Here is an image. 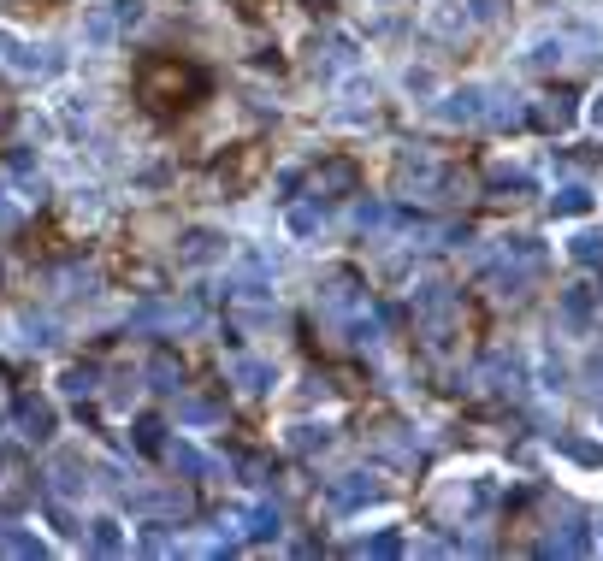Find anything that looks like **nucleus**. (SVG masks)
<instances>
[{
  "label": "nucleus",
  "mask_w": 603,
  "mask_h": 561,
  "mask_svg": "<svg viewBox=\"0 0 603 561\" xmlns=\"http://www.w3.org/2000/svg\"><path fill=\"white\" fill-rule=\"evenodd\" d=\"M598 302H603V290H598Z\"/></svg>",
  "instance_id": "34"
},
{
  "label": "nucleus",
  "mask_w": 603,
  "mask_h": 561,
  "mask_svg": "<svg viewBox=\"0 0 603 561\" xmlns=\"http://www.w3.org/2000/svg\"><path fill=\"white\" fill-rule=\"evenodd\" d=\"M36 497V479H30V467L24 461H0V514H18V508H30Z\"/></svg>",
  "instance_id": "3"
},
{
  "label": "nucleus",
  "mask_w": 603,
  "mask_h": 561,
  "mask_svg": "<svg viewBox=\"0 0 603 561\" xmlns=\"http://www.w3.org/2000/svg\"><path fill=\"white\" fill-rule=\"evenodd\" d=\"M556 319H562V331H586L592 325V290H562V302H556Z\"/></svg>",
  "instance_id": "6"
},
{
  "label": "nucleus",
  "mask_w": 603,
  "mask_h": 561,
  "mask_svg": "<svg viewBox=\"0 0 603 561\" xmlns=\"http://www.w3.org/2000/svg\"><path fill=\"white\" fill-rule=\"evenodd\" d=\"M136 443H142V449H160V426H154V420H142V426H136Z\"/></svg>",
  "instance_id": "29"
},
{
  "label": "nucleus",
  "mask_w": 603,
  "mask_h": 561,
  "mask_svg": "<svg viewBox=\"0 0 603 561\" xmlns=\"http://www.w3.org/2000/svg\"><path fill=\"white\" fill-rule=\"evenodd\" d=\"M0 556H24V561H36V556H42V544H36L30 532H18V526H0Z\"/></svg>",
  "instance_id": "14"
},
{
  "label": "nucleus",
  "mask_w": 603,
  "mask_h": 561,
  "mask_svg": "<svg viewBox=\"0 0 603 561\" xmlns=\"http://www.w3.org/2000/svg\"><path fill=\"white\" fill-rule=\"evenodd\" d=\"M231 384H237L243 396H261V390L272 384V367L267 361H255V355H237V361H231Z\"/></svg>",
  "instance_id": "8"
},
{
  "label": "nucleus",
  "mask_w": 603,
  "mask_h": 561,
  "mask_svg": "<svg viewBox=\"0 0 603 561\" xmlns=\"http://www.w3.org/2000/svg\"><path fill=\"white\" fill-rule=\"evenodd\" d=\"M586 378H592V384H603V349L592 355V361H586Z\"/></svg>",
  "instance_id": "31"
},
{
  "label": "nucleus",
  "mask_w": 603,
  "mask_h": 561,
  "mask_svg": "<svg viewBox=\"0 0 603 561\" xmlns=\"http://www.w3.org/2000/svg\"><path fill=\"white\" fill-rule=\"evenodd\" d=\"M225 254V237L219 231H190L184 243H178V260L184 266H207V260H219Z\"/></svg>",
  "instance_id": "7"
},
{
  "label": "nucleus",
  "mask_w": 603,
  "mask_h": 561,
  "mask_svg": "<svg viewBox=\"0 0 603 561\" xmlns=\"http://www.w3.org/2000/svg\"><path fill=\"white\" fill-rule=\"evenodd\" d=\"M172 467H184V473H201V455H196V449H184V443H178V449H172Z\"/></svg>",
  "instance_id": "28"
},
{
  "label": "nucleus",
  "mask_w": 603,
  "mask_h": 561,
  "mask_svg": "<svg viewBox=\"0 0 603 561\" xmlns=\"http://www.w3.org/2000/svg\"><path fill=\"white\" fill-rule=\"evenodd\" d=\"M580 550H586V526H574V520L544 544V556H580Z\"/></svg>",
  "instance_id": "16"
},
{
  "label": "nucleus",
  "mask_w": 603,
  "mask_h": 561,
  "mask_svg": "<svg viewBox=\"0 0 603 561\" xmlns=\"http://www.w3.org/2000/svg\"><path fill=\"white\" fill-rule=\"evenodd\" d=\"M66 390H77V396H83V390H95V373H89V367H71V373H66Z\"/></svg>",
  "instance_id": "27"
},
{
  "label": "nucleus",
  "mask_w": 603,
  "mask_h": 561,
  "mask_svg": "<svg viewBox=\"0 0 603 561\" xmlns=\"http://www.w3.org/2000/svg\"><path fill=\"white\" fill-rule=\"evenodd\" d=\"M379 491H385V485H379L373 473H343V479H332L326 497H332V508H361V502H373Z\"/></svg>",
  "instance_id": "4"
},
{
  "label": "nucleus",
  "mask_w": 603,
  "mask_h": 561,
  "mask_svg": "<svg viewBox=\"0 0 603 561\" xmlns=\"http://www.w3.org/2000/svg\"><path fill=\"white\" fill-rule=\"evenodd\" d=\"M213 414H219L213 402H184V420H213Z\"/></svg>",
  "instance_id": "30"
},
{
  "label": "nucleus",
  "mask_w": 603,
  "mask_h": 561,
  "mask_svg": "<svg viewBox=\"0 0 603 561\" xmlns=\"http://www.w3.org/2000/svg\"><path fill=\"white\" fill-rule=\"evenodd\" d=\"M462 24H468V12H456V6L450 12H432V30H444V36H456Z\"/></svg>",
  "instance_id": "26"
},
{
  "label": "nucleus",
  "mask_w": 603,
  "mask_h": 561,
  "mask_svg": "<svg viewBox=\"0 0 603 561\" xmlns=\"http://www.w3.org/2000/svg\"><path fill=\"white\" fill-rule=\"evenodd\" d=\"M438 119H444V125H473V119H485V89H462V95H444Z\"/></svg>",
  "instance_id": "5"
},
{
  "label": "nucleus",
  "mask_w": 603,
  "mask_h": 561,
  "mask_svg": "<svg viewBox=\"0 0 603 561\" xmlns=\"http://www.w3.org/2000/svg\"><path fill=\"white\" fill-rule=\"evenodd\" d=\"M568 254H574V260H586V266H598V260H603V237H598V231H580V237L568 243Z\"/></svg>",
  "instance_id": "21"
},
{
  "label": "nucleus",
  "mask_w": 603,
  "mask_h": 561,
  "mask_svg": "<svg viewBox=\"0 0 603 561\" xmlns=\"http://www.w3.org/2000/svg\"><path fill=\"white\" fill-rule=\"evenodd\" d=\"M0 65H6V71H18V77H30V71H48V60H42L36 48H24V42H12L6 30H0Z\"/></svg>",
  "instance_id": "10"
},
{
  "label": "nucleus",
  "mask_w": 603,
  "mask_h": 561,
  "mask_svg": "<svg viewBox=\"0 0 603 561\" xmlns=\"http://www.w3.org/2000/svg\"><path fill=\"white\" fill-rule=\"evenodd\" d=\"M592 207V189L586 184H562L556 189V213H586Z\"/></svg>",
  "instance_id": "18"
},
{
  "label": "nucleus",
  "mask_w": 603,
  "mask_h": 561,
  "mask_svg": "<svg viewBox=\"0 0 603 561\" xmlns=\"http://www.w3.org/2000/svg\"><path fill=\"white\" fill-rule=\"evenodd\" d=\"M527 296V266L521 272H491V302H521Z\"/></svg>",
  "instance_id": "12"
},
{
  "label": "nucleus",
  "mask_w": 603,
  "mask_h": 561,
  "mask_svg": "<svg viewBox=\"0 0 603 561\" xmlns=\"http://www.w3.org/2000/svg\"><path fill=\"white\" fill-rule=\"evenodd\" d=\"M77 485H83V461L77 455H60L54 461V491H77Z\"/></svg>",
  "instance_id": "20"
},
{
  "label": "nucleus",
  "mask_w": 603,
  "mask_h": 561,
  "mask_svg": "<svg viewBox=\"0 0 603 561\" xmlns=\"http://www.w3.org/2000/svg\"><path fill=\"white\" fill-rule=\"evenodd\" d=\"M308 195L314 201H343V195H355V160H320L314 172H308Z\"/></svg>",
  "instance_id": "2"
},
{
  "label": "nucleus",
  "mask_w": 603,
  "mask_h": 561,
  "mask_svg": "<svg viewBox=\"0 0 603 561\" xmlns=\"http://www.w3.org/2000/svg\"><path fill=\"white\" fill-rule=\"evenodd\" d=\"M290 443H296V449L308 455V449H326L332 437H326V426H296V437H290Z\"/></svg>",
  "instance_id": "24"
},
{
  "label": "nucleus",
  "mask_w": 603,
  "mask_h": 561,
  "mask_svg": "<svg viewBox=\"0 0 603 561\" xmlns=\"http://www.w3.org/2000/svg\"><path fill=\"white\" fill-rule=\"evenodd\" d=\"M243 532H249V538H272V532H278V508H249V514H243Z\"/></svg>",
  "instance_id": "19"
},
{
  "label": "nucleus",
  "mask_w": 603,
  "mask_h": 561,
  "mask_svg": "<svg viewBox=\"0 0 603 561\" xmlns=\"http://www.w3.org/2000/svg\"><path fill=\"white\" fill-rule=\"evenodd\" d=\"M592 119H598V130H603V95H598V101H592Z\"/></svg>",
  "instance_id": "32"
},
{
  "label": "nucleus",
  "mask_w": 603,
  "mask_h": 561,
  "mask_svg": "<svg viewBox=\"0 0 603 561\" xmlns=\"http://www.w3.org/2000/svg\"><path fill=\"white\" fill-rule=\"evenodd\" d=\"M533 119H538L544 130H568V125H574V95H568V89L544 95V101L533 107Z\"/></svg>",
  "instance_id": "9"
},
{
  "label": "nucleus",
  "mask_w": 603,
  "mask_h": 561,
  "mask_svg": "<svg viewBox=\"0 0 603 561\" xmlns=\"http://www.w3.org/2000/svg\"><path fill=\"white\" fill-rule=\"evenodd\" d=\"M562 455H574V461H586V467H603V449L586 443V437H562Z\"/></svg>",
  "instance_id": "23"
},
{
  "label": "nucleus",
  "mask_w": 603,
  "mask_h": 561,
  "mask_svg": "<svg viewBox=\"0 0 603 561\" xmlns=\"http://www.w3.org/2000/svg\"><path fill=\"white\" fill-rule=\"evenodd\" d=\"M89 550H95V556H119V550H125V532H119V520H95V532H89Z\"/></svg>",
  "instance_id": "13"
},
{
  "label": "nucleus",
  "mask_w": 603,
  "mask_h": 561,
  "mask_svg": "<svg viewBox=\"0 0 603 561\" xmlns=\"http://www.w3.org/2000/svg\"><path fill=\"white\" fill-rule=\"evenodd\" d=\"M136 95L154 113H178V107H190L201 95V77H196V65H184V60H148L136 71Z\"/></svg>",
  "instance_id": "1"
},
{
  "label": "nucleus",
  "mask_w": 603,
  "mask_h": 561,
  "mask_svg": "<svg viewBox=\"0 0 603 561\" xmlns=\"http://www.w3.org/2000/svg\"><path fill=\"white\" fill-rule=\"evenodd\" d=\"M485 119H491V125H521V101H515V95H497V101L485 107Z\"/></svg>",
  "instance_id": "22"
},
{
  "label": "nucleus",
  "mask_w": 603,
  "mask_h": 561,
  "mask_svg": "<svg viewBox=\"0 0 603 561\" xmlns=\"http://www.w3.org/2000/svg\"><path fill=\"white\" fill-rule=\"evenodd\" d=\"M402 544L391 538V532H379V538H367V544H355V556H397Z\"/></svg>",
  "instance_id": "25"
},
{
  "label": "nucleus",
  "mask_w": 603,
  "mask_h": 561,
  "mask_svg": "<svg viewBox=\"0 0 603 561\" xmlns=\"http://www.w3.org/2000/svg\"><path fill=\"white\" fill-rule=\"evenodd\" d=\"M113 36H119V18H113V12H89V18H83V42H95V48H107Z\"/></svg>",
  "instance_id": "15"
},
{
  "label": "nucleus",
  "mask_w": 603,
  "mask_h": 561,
  "mask_svg": "<svg viewBox=\"0 0 603 561\" xmlns=\"http://www.w3.org/2000/svg\"><path fill=\"white\" fill-rule=\"evenodd\" d=\"M54 432V408L48 402H24V437H48Z\"/></svg>",
  "instance_id": "17"
},
{
  "label": "nucleus",
  "mask_w": 603,
  "mask_h": 561,
  "mask_svg": "<svg viewBox=\"0 0 603 561\" xmlns=\"http://www.w3.org/2000/svg\"><path fill=\"white\" fill-rule=\"evenodd\" d=\"M148 378H154V390H184V361L172 349H154L148 355Z\"/></svg>",
  "instance_id": "11"
},
{
  "label": "nucleus",
  "mask_w": 603,
  "mask_h": 561,
  "mask_svg": "<svg viewBox=\"0 0 603 561\" xmlns=\"http://www.w3.org/2000/svg\"><path fill=\"white\" fill-rule=\"evenodd\" d=\"M598 538H603V520H598Z\"/></svg>",
  "instance_id": "33"
}]
</instances>
